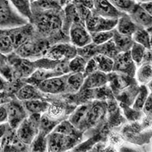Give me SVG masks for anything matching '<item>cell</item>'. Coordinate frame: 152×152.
I'll list each match as a JSON object with an SVG mask.
<instances>
[{
  "label": "cell",
  "instance_id": "484cf974",
  "mask_svg": "<svg viewBox=\"0 0 152 152\" xmlns=\"http://www.w3.org/2000/svg\"><path fill=\"white\" fill-rule=\"evenodd\" d=\"M108 74V81H110L112 87L115 90H122L129 85L130 80H128L129 76L118 73L114 75H112L110 73Z\"/></svg>",
  "mask_w": 152,
  "mask_h": 152
},
{
  "label": "cell",
  "instance_id": "60d3db41",
  "mask_svg": "<svg viewBox=\"0 0 152 152\" xmlns=\"http://www.w3.org/2000/svg\"><path fill=\"white\" fill-rule=\"evenodd\" d=\"M75 129V127L71 124V122L65 120L60 123H58V124L54 127L52 132L65 135H74Z\"/></svg>",
  "mask_w": 152,
  "mask_h": 152
},
{
  "label": "cell",
  "instance_id": "cb8c5ba5",
  "mask_svg": "<svg viewBox=\"0 0 152 152\" xmlns=\"http://www.w3.org/2000/svg\"><path fill=\"white\" fill-rule=\"evenodd\" d=\"M13 7L29 21H30L32 17L31 2V0H9Z\"/></svg>",
  "mask_w": 152,
  "mask_h": 152
},
{
  "label": "cell",
  "instance_id": "836d02e7",
  "mask_svg": "<svg viewBox=\"0 0 152 152\" xmlns=\"http://www.w3.org/2000/svg\"><path fill=\"white\" fill-rule=\"evenodd\" d=\"M84 80L83 73H73L67 76V86L72 90L77 91L83 86Z\"/></svg>",
  "mask_w": 152,
  "mask_h": 152
},
{
  "label": "cell",
  "instance_id": "52a82bcc",
  "mask_svg": "<svg viewBox=\"0 0 152 152\" xmlns=\"http://www.w3.org/2000/svg\"><path fill=\"white\" fill-rule=\"evenodd\" d=\"M48 151H63L70 149L74 145L76 138L74 135H65L51 132L46 136Z\"/></svg>",
  "mask_w": 152,
  "mask_h": 152
},
{
  "label": "cell",
  "instance_id": "f907efd6",
  "mask_svg": "<svg viewBox=\"0 0 152 152\" xmlns=\"http://www.w3.org/2000/svg\"><path fill=\"white\" fill-rule=\"evenodd\" d=\"M7 80L5 79L2 77V76L0 75V91H3L5 90V88H6L7 86Z\"/></svg>",
  "mask_w": 152,
  "mask_h": 152
},
{
  "label": "cell",
  "instance_id": "bcb514c9",
  "mask_svg": "<svg viewBox=\"0 0 152 152\" xmlns=\"http://www.w3.org/2000/svg\"><path fill=\"white\" fill-rule=\"evenodd\" d=\"M73 3L82 5L91 10L93 9L94 0H74Z\"/></svg>",
  "mask_w": 152,
  "mask_h": 152
},
{
  "label": "cell",
  "instance_id": "4dcf8cb0",
  "mask_svg": "<svg viewBox=\"0 0 152 152\" xmlns=\"http://www.w3.org/2000/svg\"><path fill=\"white\" fill-rule=\"evenodd\" d=\"M13 51L14 48L6 29H0V53L7 56Z\"/></svg>",
  "mask_w": 152,
  "mask_h": 152
},
{
  "label": "cell",
  "instance_id": "83f0119b",
  "mask_svg": "<svg viewBox=\"0 0 152 152\" xmlns=\"http://www.w3.org/2000/svg\"><path fill=\"white\" fill-rule=\"evenodd\" d=\"M59 121L58 119H55L50 118L48 114L44 113L42 114L39 121V132L43 133L45 135H48L53 131Z\"/></svg>",
  "mask_w": 152,
  "mask_h": 152
},
{
  "label": "cell",
  "instance_id": "ac0fdd59",
  "mask_svg": "<svg viewBox=\"0 0 152 152\" xmlns=\"http://www.w3.org/2000/svg\"><path fill=\"white\" fill-rule=\"evenodd\" d=\"M89 108V105H81L77 108L70 116L69 121L75 128L81 129L88 126Z\"/></svg>",
  "mask_w": 152,
  "mask_h": 152
},
{
  "label": "cell",
  "instance_id": "5b68a950",
  "mask_svg": "<svg viewBox=\"0 0 152 152\" xmlns=\"http://www.w3.org/2000/svg\"><path fill=\"white\" fill-rule=\"evenodd\" d=\"M76 55V47L70 42H61L50 45L43 56L53 60H66L72 59Z\"/></svg>",
  "mask_w": 152,
  "mask_h": 152
},
{
  "label": "cell",
  "instance_id": "db71d44e",
  "mask_svg": "<svg viewBox=\"0 0 152 152\" xmlns=\"http://www.w3.org/2000/svg\"></svg>",
  "mask_w": 152,
  "mask_h": 152
},
{
  "label": "cell",
  "instance_id": "7bdbcfd3",
  "mask_svg": "<svg viewBox=\"0 0 152 152\" xmlns=\"http://www.w3.org/2000/svg\"><path fill=\"white\" fill-rule=\"evenodd\" d=\"M50 118L57 119V118L61 115L62 113V109L58 105H50L48 107L47 112H45Z\"/></svg>",
  "mask_w": 152,
  "mask_h": 152
},
{
  "label": "cell",
  "instance_id": "7a4b0ae2",
  "mask_svg": "<svg viewBox=\"0 0 152 152\" xmlns=\"http://www.w3.org/2000/svg\"><path fill=\"white\" fill-rule=\"evenodd\" d=\"M50 45H51V43L48 39L40 36L36 32L33 37L26 41L14 51L21 58L30 59L33 58H38L40 56H44Z\"/></svg>",
  "mask_w": 152,
  "mask_h": 152
},
{
  "label": "cell",
  "instance_id": "9a60e30c",
  "mask_svg": "<svg viewBox=\"0 0 152 152\" xmlns=\"http://www.w3.org/2000/svg\"><path fill=\"white\" fill-rule=\"evenodd\" d=\"M91 12L102 17L115 20H118L124 13L114 7L108 0H94V6Z\"/></svg>",
  "mask_w": 152,
  "mask_h": 152
},
{
  "label": "cell",
  "instance_id": "f6af8a7d",
  "mask_svg": "<svg viewBox=\"0 0 152 152\" xmlns=\"http://www.w3.org/2000/svg\"><path fill=\"white\" fill-rule=\"evenodd\" d=\"M7 112L5 104L0 105V124L7 123Z\"/></svg>",
  "mask_w": 152,
  "mask_h": 152
},
{
  "label": "cell",
  "instance_id": "b9f144b4",
  "mask_svg": "<svg viewBox=\"0 0 152 152\" xmlns=\"http://www.w3.org/2000/svg\"><path fill=\"white\" fill-rule=\"evenodd\" d=\"M97 70L98 69H97L96 61H95L94 58H92L87 61L85 69H84V72H83L84 77H87V76L89 75V74H91L92 73L97 71Z\"/></svg>",
  "mask_w": 152,
  "mask_h": 152
},
{
  "label": "cell",
  "instance_id": "d6a6232c",
  "mask_svg": "<svg viewBox=\"0 0 152 152\" xmlns=\"http://www.w3.org/2000/svg\"><path fill=\"white\" fill-rule=\"evenodd\" d=\"M97 53L103 54V55L110 57L112 58H113L119 53H120L118 50V48H116L112 39L103 43V44L97 45Z\"/></svg>",
  "mask_w": 152,
  "mask_h": 152
},
{
  "label": "cell",
  "instance_id": "e0dca14e",
  "mask_svg": "<svg viewBox=\"0 0 152 152\" xmlns=\"http://www.w3.org/2000/svg\"><path fill=\"white\" fill-rule=\"evenodd\" d=\"M140 28L135 23L127 13H123L118 19L115 29L119 34L132 36V34Z\"/></svg>",
  "mask_w": 152,
  "mask_h": 152
},
{
  "label": "cell",
  "instance_id": "3957f363",
  "mask_svg": "<svg viewBox=\"0 0 152 152\" xmlns=\"http://www.w3.org/2000/svg\"><path fill=\"white\" fill-rule=\"evenodd\" d=\"M29 22L17 12L9 0H0V29L16 28Z\"/></svg>",
  "mask_w": 152,
  "mask_h": 152
},
{
  "label": "cell",
  "instance_id": "2e32d148",
  "mask_svg": "<svg viewBox=\"0 0 152 152\" xmlns=\"http://www.w3.org/2000/svg\"><path fill=\"white\" fill-rule=\"evenodd\" d=\"M129 15L132 20L140 28L145 29L151 28V15L141 7L138 3L135 5L134 9L129 13Z\"/></svg>",
  "mask_w": 152,
  "mask_h": 152
},
{
  "label": "cell",
  "instance_id": "f35d334b",
  "mask_svg": "<svg viewBox=\"0 0 152 152\" xmlns=\"http://www.w3.org/2000/svg\"><path fill=\"white\" fill-rule=\"evenodd\" d=\"M77 48V54L81 57H82L86 60L88 61L89 59L94 58V57L97 54V45L93 42L89 43L81 48Z\"/></svg>",
  "mask_w": 152,
  "mask_h": 152
},
{
  "label": "cell",
  "instance_id": "ab89813d",
  "mask_svg": "<svg viewBox=\"0 0 152 152\" xmlns=\"http://www.w3.org/2000/svg\"><path fill=\"white\" fill-rule=\"evenodd\" d=\"M92 42L97 45H101L112 39L113 29L109 31H97L90 33Z\"/></svg>",
  "mask_w": 152,
  "mask_h": 152
},
{
  "label": "cell",
  "instance_id": "7402d4cb",
  "mask_svg": "<svg viewBox=\"0 0 152 152\" xmlns=\"http://www.w3.org/2000/svg\"><path fill=\"white\" fill-rule=\"evenodd\" d=\"M151 28L145 29L139 28L134 34L132 37L134 42L143 45L146 49L151 50Z\"/></svg>",
  "mask_w": 152,
  "mask_h": 152
},
{
  "label": "cell",
  "instance_id": "ffe728a7",
  "mask_svg": "<svg viewBox=\"0 0 152 152\" xmlns=\"http://www.w3.org/2000/svg\"><path fill=\"white\" fill-rule=\"evenodd\" d=\"M39 90L32 84H26L21 86L16 91V97L20 102L28 101V100L42 99L39 93Z\"/></svg>",
  "mask_w": 152,
  "mask_h": 152
},
{
  "label": "cell",
  "instance_id": "30bf717a",
  "mask_svg": "<svg viewBox=\"0 0 152 152\" xmlns=\"http://www.w3.org/2000/svg\"><path fill=\"white\" fill-rule=\"evenodd\" d=\"M6 106L8 120L7 123L11 128L15 129L24 119L28 117V112L24 107L23 103L20 100L12 99L5 104Z\"/></svg>",
  "mask_w": 152,
  "mask_h": 152
},
{
  "label": "cell",
  "instance_id": "7c38bea8",
  "mask_svg": "<svg viewBox=\"0 0 152 152\" xmlns=\"http://www.w3.org/2000/svg\"><path fill=\"white\" fill-rule=\"evenodd\" d=\"M118 20L105 18L91 12V15L85 21V26L89 33L112 30L115 28Z\"/></svg>",
  "mask_w": 152,
  "mask_h": 152
},
{
  "label": "cell",
  "instance_id": "44dd1931",
  "mask_svg": "<svg viewBox=\"0 0 152 152\" xmlns=\"http://www.w3.org/2000/svg\"><path fill=\"white\" fill-rule=\"evenodd\" d=\"M23 105L28 113L42 114L47 112L50 104L42 99H36L22 102Z\"/></svg>",
  "mask_w": 152,
  "mask_h": 152
},
{
  "label": "cell",
  "instance_id": "7dc6e473",
  "mask_svg": "<svg viewBox=\"0 0 152 152\" xmlns=\"http://www.w3.org/2000/svg\"><path fill=\"white\" fill-rule=\"evenodd\" d=\"M11 100H12V98H11L10 94L5 92V91H0V105L6 104Z\"/></svg>",
  "mask_w": 152,
  "mask_h": 152
},
{
  "label": "cell",
  "instance_id": "5bb4252c",
  "mask_svg": "<svg viewBox=\"0 0 152 152\" xmlns=\"http://www.w3.org/2000/svg\"><path fill=\"white\" fill-rule=\"evenodd\" d=\"M0 146L1 151H28L29 146L19 139L15 133V129H8L7 132L1 140Z\"/></svg>",
  "mask_w": 152,
  "mask_h": 152
},
{
  "label": "cell",
  "instance_id": "1f68e13d",
  "mask_svg": "<svg viewBox=\"0 0 152 152\" xmlns=\"http://www.w3.org/2000/svg\"><path fill=\"white\" fill-rule=\"evenodd\" d=\"M47 135L39 132L30 145L29 150L32 151H46L47 150Z\"/></svg>",
  "mask_w": 152,
  "mask_h": 152
},
{
  "label": "cell",
  "instance_id": "6da1fadb",
  "mask_svg": "<svg viewBox=\"0 0 152 152\" xmlns=\"http://www.w3.org/2000/svg\"><path fill=\"white\" fill-rule=\"evenodd\" d=\"M64 20L63 8L46 10H32L31 20L35 31L40 36L48 39L51 44L66 42L69 37L62 31Z\"/></svg>",
  "mask_w": 152,
  "mask_h": 152
},
{
  "label": "cell",
  "instance_id": "8992f818",
  "mask_svg": "<svg viewBox=\"0 0 152 152\" xmlns=\"http://www.w3.org/2000/svg\"><path fill=\"white\" fill-rule=\"evenodd\" d=\"M13 53L7 55V58L13 69V75L21 78L29 77L36 69L34 62Z\"/></svg>",
  "mask_w": 152,
  "mask_h": 152
},
{
  "label": "cell",
  "instance_id": "603a6c76",
  "mask_svg": "<svg viewBox=\"0 0 152 152\" xmlns=\"http://www.w3.org/2000/svg\"><path fill=\"white\" fill-rule=\"evenodd\" d=\"M112 40L119 52L129 51L134 42L132 36L119 34L115 28L113 29Z\"/></svg>",
  "mask_w": 152,
  "mask_h": 152
},
{
  "label": "cell",
  "instance_id": "c3c4849f",
  "mask_svg": "<svg viewBox=\"0 0 152 152\" xmlns=\"http://www.w3.org/2000/svg\"><path fill=\"white\" fill-rule=\"evenodd\" d=\"M138 4L140 5V7L143 8V10L146 11L150 14H152V3L151 1H145V2H141L138 3Z\"/></svg>",
  "mask_w": 152,
  "mask_h": 152
},
{
  "label": "cell",
  "instance_id": "e575fe53",
  "mask_svg": "<svg viewBox=\"0 0 152 152\" xmlns=\"http://www.w3.org/2000/svg\"><path fill=\"white\" fill-rule=\"evenodd\" d=\"M114 7L119 12L129 13L134 9L137 2L135 0H108Z\"/></svg>",
  "mask_w": 152,
  "mask_h": 152
},
{
  "label": "cell",
  "instance_id": "8fae6325",
  "mask_svg": "<svg viewBox=\"0 0 152 152\" xmlns=\"http://www.w3.org/2000/svg\"><path fill=\"white\" fill-rule=\"evenodd\" d=\"M6 31L12 40L14 51L36 34L34 26L30 22L16 28L6 29Z\"/></svg>",
  "mask_w": 152,
  "mask_h": 152
},
{
  "label": "cell",
  "instance_id": "4316f807",
  "mask_svg": "<svg viewBox=\"0 0 152 152\" xmlns=\"http://www.w3.org/2000/svg\"><path fill=\"white\" fill-rule=\"evenodd\" d=\"M105 113L104 107L101 104H94L90 106L88 116V126H94L104 118Z\"/></svg>",
  "mask_w": 152,
  "mask_h": 152
},
{
  "label": "cell",
  "instance_id": "816d5d0a",
  "mask_svg": "<svg viewBox=\"0 0 152 152\" xmlns=\"http://www.w3.org/2000/svg\"><path fill=\"white\" fill-rule=\"evenodd\" d=\"M74 1V0H58V2L59 5H60V6L63 8L66 5L69 4V3L73 2Z\"/></svg>",
  "mask_w": 152,
  "mask_h": 152
},
{
  "label": "cell",
  "instance_id": "f1b7e54d",
  "mask_svg": "<svg viewBox=\"0 0 152 152\" xmlns=\"http://www.w3.org/2000/svg\"><path fill=\"white\" fill-rule=\"evenodd\" d=\"M137 80L141 85H146L151 81L152 67L151 64L141 65L136 72Z\"/></svg>",
  "mask_w": 152,
  "mask_h": 152
},
{
  "label": "cell",
  "instance_id": "d590c367",
  "mask_svg": "<svg viewBox=\"0 0 152 152\" xmlns=\"http://www.w3.org/2000/svg\"><path fill=\"white\" fill-rule=\"evenodd\" d=\"M87 60L79 55L70 59L68 63L69 71L72 73H83L85 69Z\"/></svg>",
  "mask_w": 152,
  "mask_h": 152
},
{
  "label": "cell",
  "instance_id": "d4e9b609",
  "mask_svg": "<svg viewBox=\"0 0 152 152\" xmlns=\"http://www.w3.org/2000/svg\"><path fill=\"white\" fill-rule=\"evenodd\" d=\"M93 58L96 61L97 69L99 71L104 72L105 74H110L113 71V58L100 53L96 54Z\"/></svg>",
  "mask_w": 152,
  "mask_h": 152
},
{
  "label": "cell",
  "instance_id": "d6986e66",
  "mask_svg": "<svg viewBox=\"0 0 152 152\" xmlns=\"http://www.w3.org/2000/svg\"><path fill=\"white\" fill-rule=\"evenodd\" d=\"M107 81L106 74L97 70L85 77L83 86L86 89L97 88L105 85Z\"/></svg>",
  "mask_w": 152,
  "mask_h": 152
},
{
  "label": "cell",
  "instance_id": "681fc988",
  "mask_svg": "<svg viewBox=\"0 0 152 152\" xmlns=\"http://www.w3.org/2000/svg\"><path fill=\"white\" fill-rule=\"evenodd\" d=\"M10 125L8 124L7 122V123L0 124V140L6 134V132H7L8 129L10 128Z\"/></svg>",
  "mask_w": 152,
  "mask_h": 152
},
{
  "label": "cell",
  "instance_id": "ba28073f",
  "mask_svg": "<svg viewBox=\"0 0 152 152\" xmlns=\"http://www.w3.org/2000/svg\"><path fill=\"white\" fill-rule=\"evenodd\" d=\"M68 75L54 76L46 79L36 86L40 91L49 94H58L64 92L67 88V79Z\"/></svg>",
  "mask_w": 152,
  "mask_h": 152
},
{
  "label": "cell",
  "instance_id": "4fadbf2b",
  "mask_svg": "<svg viewBox=\"0 0 152 152\" xmlns=\"http://www.w3.org/2000/svg\"><path fill=\"white\" fill-rule=\"evenodd\" d=\"M113 59V71L118 74L134 77L135 74V64L132 59L129 51L119 53Z\"/></svg>",
  "mask_w": 152,
  "mask_h": 152
},
{
  "label": "cell",
  "instance_id": "74e56055",
  "mask_svg": "<svg viewBox=\"0 0 152 152\" xmlns=\"http://www.w3.org/2000/svg\"><path fill=\"white\" fill-rule=\"evenodd\" d=\"M148 96L149 92L147 87L145 86V85H142L138 90V93L134 100L133 108L136 111L142 110L143 105H144Z\"/></svg>",
  "mask_w": 152,
  "mask_h": 152
},
{
  "label": "cell",
  "instance_id": "277c9868",
  "mask_svg": "<svg viewBox=\"0 0 152 152\" xmlns=\"http://www.w3.org/2000/svg\"><path fill=\"white\" fill-rule=\"evenodd\" d=\"M41 114L31 113L15 129V133L21 142L29 146L39 133Z\"/></svg>",
  "mask_w": 152,
  "mask_h": 152
},
{
  "label": "cell",
  "instance_id": "9c48e42d",
  "mask_svg": "<svg viewBox=\"0 0 152 152\" xmlns=\"http://www.w3.org/2000/svg\"><path fill=\"white\" fill-rule=\"evenodd\" d=\"M69 42L76 48H81L92 42L90 33L82 22L74 23L68 32Z\"/></svg>",
  "mask_w": 152,
  "mask_h": 152
},
{
  "label": "cell",
  "instance_id": "ee69618b",
  "mask_svg": "<svg viewBox=\"0 0 152 152\" xmlns=\"http://www.w3.org/2000/svg\"><path fill=\"white\" fill-rule=\"evenodd\" d=\"M142 110L143 113H144L147 116L151 117V112H152V96L151 94L149 95L147 99L145 102L144 105H143Z\"/></svg>",
  "mask_w": 152,
  "mask_h": 152
},
{
  "label": "cell",
  "instance_id": "8d00e7d4",
  "mask_svg": "<svg viewBox=\"0 0 152 152\" xmlns=\"http://www.w3.org/2000/svg\"><path fill=\"white\" fill-rule=\"evenodd\" d=\"M145 50L146 48L143 47V45L139 44V43L135 42H134V43H133L132 48L129 50V52L132 59L135 65L140 66L141 64H142L143 57L144 56Z\"/></svg>",
  "mask_w": 152,
  "mask_h": 152
},
{
  "label": "cell",
  "instance_id": "f546056e",
  "mask_svg": "<svg viewBox=\"0 0 152 152\" xmlns=\"http://www.w3.org/2000/svg\"><path fill=\"white\" fill-rule=\"evenodd\" d=\"M0 75L8 81H12L14 76L7 56L1 53H0Z\"/></svg>",
  "mask_w": 152,
  "mask_h": 152
},
{
  "label": "cell",
  "instance_id": "f5cc1de1",
  "mask_svg": "<svg viewBox=\"0 0 152 152\" xmlns=\"http://www.w3.org/2000/svg\"><path fill=\"white\" fill-rule=\"evenodd\" d=\"M151 0H135L137 3H141V2H145V1H150Z\"/></svg>",
  "mask_w": 152,
  "mask_h": 152
}]
</instances>
